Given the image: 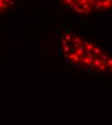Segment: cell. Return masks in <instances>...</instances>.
I'll return each instance as SVG.
<instances>
[{
    "instance_id": "1",
    "label": "cell",
    "mask_w": 112,
    "mask_h": 125,
    "mask_svg": "<svg viewBox=\"0 0 112 125\" xmlns=\"http://www.w3.org/2000/svg\"><path fill=\"white\" fill-rule=\"evenodd\" d=\"M60 53L65 62L76 68L109 73L112 72V56L101 46L71 30L61 36Z\"/></svg>"
},
{
    "instance_id": "2",
    "label": "cell",
    "mask_w": 112,
    "mask_h": 125,
    "mask_svg": "<svg viewBox=\"0 0 112 125\" xmlns=\"http://www.w3.org/2000/svg\"><path fill=\"white\" fill-rule=\"evenodd\" d=\"M60 2L68 10L80 15L112 9V0H60Z\"/></svg>"
},
{
    "instance_id": "3",
    "label": "cell",
    "mask_w": 112,
    "mask_h": 125,
    "mask_svg": "<svg viewBox=\"0 0 112 125\" xmlns=\"http://www.w3.org/2000/svg\"><path fill=\"white\" fill-rule=\"evenodd\" d=\"M15 0H0V16L8 12L14 5Z\"/></svg>"
}]
</instances>
